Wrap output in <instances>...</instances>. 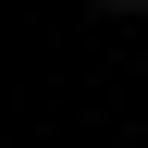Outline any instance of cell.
Returning <instances> with one entry per match:
<instances>
[{
    "instance_id": "1",
    "label": "cell",
    "mask_w": 148,
    "mask_h": 148,
    "mask_svg": "<svg viewBox=\"0 0 148 148\" xmlns=\"http://www.w3.org/2000/svg\"><path fill=\"white\" fill-rule=\"evenodd\" d=\"M99 12H148V0H99Z\"/></svg>"
}]
</instances>
